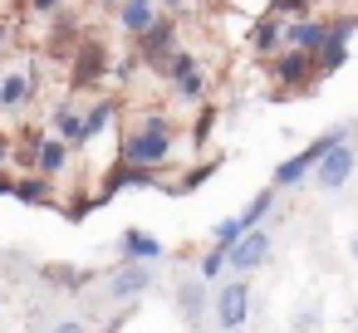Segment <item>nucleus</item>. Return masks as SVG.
Segmentation results:
<instances>
[{"label":"nucleus","mask_w":358,"mask_h":333,"mask_svg":"<svg viewBox=\"0 0 358 333\" xmlns=\"http://www.w3.org/2000/svg\"><path fill=\"white\" fill-rule=\"evenodd\" d=\"M177 138H162V133H143V128H128L123 133V142H118V162H128V167H152V172H162L177 152Z\"/></svg>","instance_id":"f257e3e1"},{"label":"nucleus","mask_w":358,"mask_h":333,"mask_svg":"<svg viewBox=\"0 0 358 333\" xmlns=\"http://www.w3.org/2000/svg\"><path fill=\"white\" fill-rule=\"evenodd\" d=\"M103 79H108V54H103V45H99V40H84V45L74 50V64H69V89L84 94V89H99Z\"/></svg>","instance_id":"f03ea898"},{"label":"nucleus","mask_w":358,"mask_h":333,"mask_svg":"<svg viewBox=\"0 0 358 333\" xmlns=\"http://www.w3.org/2000/svg\"><path fill=\"white\" fill-rule=\"evenodd\" d=\"M270 79H275V89L280 94H294V89H309V79H314V54H304V50H280L275 59H270Z\"/></svg>","instance_id":"7ed1b4c3"},{"label":"nucleus","mask_w":358,"mask_h":333,"mask_svg":"<svg viewBox=\"0 0 358 333\" xmlns=\"http://www.w3.org/2000/svg\"><path fill=\"white\" fill-rule=\"evenodd\" d=\"M353 167H358V147H353V142H338L334 152H324V157L314 162V186H319V191H343L348 177H353Z\"/></svg>","instance_id":"20e7f679"},{"label":"nucleus","mask_w":358,"mask_h":333,"mask_svg":"<svg viewBox=\"0 0 358 333\" xmlns=\"http://www.w3.org/2000/svg\"><path fill=\"white\" fill-rule=\"evenodd\" d=\"M211 309H216V323H221L226 333L245 328V318H250V279H231V284H221L216 299H211Z\"/></svg>","instance_id":"39448f33"},{"label":"nucleus","mask_w":358,"mask_h":333,"mask_svg":"<svg viewBox=\"0 0 358 333\" xmlns=\"http://www.w3.org/2000/svg\"><path fill=\"white\" fill-rule=\"evenodd\" d=\"M138 54H143L152 69H162V64L177 54V25H172V15H157V20L138 35Z\"/></svg>","instance_id":"423d86ee"},{"label":"nucleus","mask_w":358,"mask_h":333,"mask_svg":"<svg viewBox=\"0 0 358 333\" xmlns=\"http://www.w3.org/2000/svg\"><path fill=\"white\" fill-rule=\"evenodd\" d=\"M265 260H270V230H260V225L245 230V235L226 250V269H241V279H245L250 269H260Z\"/></svg>","instance_id":"0eeeda50"},{"label":"nucleus","mask_w":358,"mask_h":333,"mask_svg":"<svg viewBox=\"0 0 358 333\" xmlns=\"http://www.w3.org/2000/svg\"><path fill=\"white\" fill-rule=\"evenodd\" d=\"M162 79H172V89H177L187 103L206 98V74H201V69H196V59H192V54H182V50L162 64Z\"/></svg>","instance_id":"6e6552de"},{"label":"nucleus","mask_w":358,"mask_h":333,"mask_svg":"<svg viewBox=\"0 0 358 333\" xmlns=\"http://www.w3.org/2000/svg\"><path fill=\"white\" fill-rule=\"evenodd\" d=\"M103 191H108V196H118V191H162V172L118 162V167H113V172L103 177Z\"/></svg>","instance_id":"1a4fd4ad"},{"label":"nucleus","mask_w":358,"mask_h":333,"mask_svg":"<svg viewBox=\"0 0 358 333\" xmlns=\"http://www.w3.org/2000/svg\"><path fill=\"white\" fill-rule=\"evenodd\" d=\"M118 250H123V260H128V265H157V260H162V240H157V235H148L143 225H123Z\"/></svg>","instance_id":"9d476101"},{"label":"nucleus","mask_w":358,"mask_h":333,"mask_svg":"<svg viewBox=\"0 0 358 333\" xmlns=\"http://www.w3.org/2000/svg\"><path fill=\"white\" fill-rule=\"evenodd\" d=\"M152 289V265H118L113 274H108V294L113 299H138V294H148Z\"/></svg>","instance_id":"9b49d317"},{"label":"nucleus","mask_w":358,"mask_h":333,"mask_svg":"<svg viewBox=\"0 0 358 333\" xmlns=\"http://www.w3.org/2000/svg\"><path fill=\"white\" fill-rule=\"evenodd\" d=\"M118 118V98H94L89 108H79V133H84V147L94 138H103V128H113Z\"/></svg>","instance_id":"f8f14e48"},{"label":"nucleus","mask_w":358,"mask_h":333,"mask_svg":"<svg viewBox=\"0 0 358 333\" xmlns=\"http://www.w3.org/2000/svg\"><path fill=\"white\" fill-rule=\"evenodd\" d=\"M324 40H329V25H324V20H289V25H285V45H289V50L319 54Z\"/></svg>","instance_id":"ddd939ff"},{"label":"nucleus","mask_w":358,"mask_h":333,"mask_svg":"<svg viewBox=\"0 0 358 333\" xmlns=\"http://www.w3.org/2000/svg\"><path fill=\"white\" fill-rule=\"evenodd\" d=\"M250 50H255L260 59H275V54L285 50V20H275V15L255 20V25H250Z\"/></svg>","instance_id":"4468645a"},{"label":"nucleus","mask_w":358,"mask_h":333,"mask_svg":"<svg viewBox=\"0 0 358 333\" xmlns=\"http://www.w3.org/2000/svg\"><path fill=\"white\" fill-rule=\"evenodd\" d=\"M10 201H20V206H55V182L50 177H15L10 182Z\"/></svg>","instance_id":"2eb2a0df"},{"label":"nucleus","mask_w":358,"mask_h":333,"mask_svg":"<svg viewBox=\"0 0 358 333\" xmlns=\"http://www.w3.org/2000/svg\"><path fill=\"white\" fill-rule=\"evenodd\" d=\"M152 20H157V0H123V6H118V25L128 35H143Z\"/></svg>","instance_id":"dca6fc26"},{"label":"nucleus","mask_w":358,"mask_h":333,"mask_svg":"<svg viewBox=\"0 0 358 333\" xmlns=\"http://www.w3.org/2000/svg\"><path fill=\"white\" fill-rule=\"evenodd\" d=\"M314 162H319V157H314L309 147H304V152H294V157H285V162L275 167V191H280V186H299V182L314 172Z\"/></svg>","instance_id":"f3484780"},{"label":"nucleus","mask_w":358,"mask_h":333,"mask_svg":"<svg viewBox=\"0 0 358 333\" xmlns=\"http://www.w3.org/2000/svg\"><path fill=\"white\" fill-rule=\"evenodd\" d=\"M177 309H182V318H187V323H196V318H201V309H206V284H201L196 274L177 284Z\"/></svg>","instance_id":"a211bd4d"},{"label":"nucleus","mask_w":358,"mask_h":333,"mask_svg":"<svg viewBox=\"0 0 358 333\" xmlns=\"http://www.w3.org/2000/svg\"><path fill=\"white\" fill-rule=\"evenodd\" d=\"M343 64H348V45H343V40H324L319 54H314V79H329V74H338Z\"/></svg>","instance_id":"6ab92c4d"},{"label":"nucleus","mask_w":358,"mask_h":333,"mask_svg":"<svg viewBox=\"0 0 358 333\" xmlns=\"http://www.w3.org/2000/svg\"><path fill=\"white\" fill-rule=\"evenodd\" d=\"M30 89H35L30 74H25V69H10L6 79H0V108H10V113H15V108L30 98Z\"/></svg>","instance_id":"aec40b11"},{"label":"nucleus","mask_w":358,"mask_h":333,"mask_svg":"<svg viewBox=\"0 0 358 333\" xmlns=\"http://www.w3.org/2000/svg\"><path fill=\"white\" fill-rule=\"evenodd\" d=\"M50 118H55V133H59V142H69V147H84V133H79V108H74V103H59Z\"/></svg>","instance_id":"412c9836"},{"label":"nucleus","mask_w":358,"mask_h":333,"mask_svg":"<svg viewBox=\"0 0 358 333\" xmlns=\"http://www.w3.org/2000/svg\"><path fill=\"white\" fill-rule=\"evenodd\" d=\"M216 167H221V162H196V167H192V172H187L182 182H172V186H162V191H167V196H187V191L206 186V182L216 177Z\"/></svg>","instance_id":"4be33fe9"},{"label":"nucleus","mask_w":358,"mask_h":333,"mask_svg":"<svg viewBox=\"0 0 358 333\" xmlns=\"http://www.w3.org/2000/svg\"><path fill=\"white\" fill-rule=\"evenodd\" d=\"M270 206H275V186L255 191V196H250V206H245V211L236 216V221H241V230H255V225H260V221L270 216Z\"/></svg>","instance_id":"5701e85b"},{"label":"nucleus","mask_w":358,"mask_h":333,"mask_svg":"<svg viewBox=\"0 0 358 333\" xmlns=\"http://www.w3.org/2000/svg\"><path fill=\"white\" fill-rule=\"evenodd\" d=\"M45 279L59 284V289H84V284H89V269H74V265H45Z\"/></svg>","instance_id":"b1692460"},{"label":"nucleus","mask_w":358,"mask_h":333,"mask_svg":"<svg viewBox=\"0 0 358 333\" xmlns=\"http://www.w3.org/2000/svg\"><path fill=\"white\" fill-rule=\"evenodd\" d=\"M241 235H245V230H241V221H236V216H221V221L211 225V250H231Z\"/></svg>","instance_id":"393cba45"},{"label":"nucleus","mask_w":358,"mask_h":333,"mask_svg":"<svg viewBox=\"0 0 358 333\" xmlns=\"http://www.w3.org/2000/svg\"><path fill=\"white\" fill-rule=\"evenodd\" d=\"M216 123H221V113H216V108L206 103V108L196 113V123H192V147H206V138L216 133Z\"/></svg>","instance_id":"a878e982"},{"label":"nucleus","mask_w":358,"mask_h":333,"mask_svg":"<svg viewBox=\"0 0 358 333\" xmlns=\"http://www.w3.org/2000/svg\"><path fill=\"white\" fill-rule=\"evenodd\" d=\"M270 15L275 20H309V0H270Z\"/></svg>","instance_id":"bb28decb"},{"label":"nucleus","mask_w":358,"mask_h":333,"mask_svg":"<svg viewBox=\"0 0 358 333\" xmlns=\"http://www.w3.org/2000/svg\"><path fill=\"white\" fill-rule=\"evenodd\" d=\"M138 128H143V133H162V138H177V123H172V113H162V108H148Z\"/></svg>","instance_id":"cd10ccee"},{"label":"nucleus","mask_w":358,"mask_h":333,"mask_svg":"<svg viewBox=\"0 0 358 333\" xmlns=\"http://www.w3.org/2000/svg\"><path fill=\"white\" fill-rule=\"evenodd\" d=\"M221 269H226V250H206V255H201V265H196V279H201V284H211Z\"/></svg>","instance_id":"c85d7f7f"},{"label":"nucleus","mask_w":358,"mask_h":333,"mask_svg":"<svg viewBox=\"0 0 358 333\" xmlns=\"http://www.w3.org/2000/svg\"><path fill=\"white\" fill-rule=\"evenodd\" d=\"M59 6H64V0H30L35 15H59Z\"/></svg>","instance_id":"c756f323"},{"label":"nucleus","mask_w":358,"mask_h":333,"mask_svg":"<svg viewBox=\"0 0 358 333\" xmlns=\"http://www.w3.org/2000/svg\"><path fill=\"white\" fill-rule=\"evenodd\" d=\"M50 333H89V323H79V318H64V323H55Z\"/></svg>","instance_id":"7c9ffc66"},{"label":"nucleus","mask_w":358,"mask_h":333,"mask_svg":"<svg viewBox=\"0 0 358 333\" xmlns=\"http://www.w3.org/2000/svg\"><path fill=\"white\" fill-rule=\"evenodd\" d=\"M6 162H10V142L0 138V172H6Z\"/></svg>","instance_id":"2f4dec72"},{"label":"nucleus","mask_w":358,"mask_h":333,"mask_svg":"<svg viewBox=\"0 0 358 333\" xmlns=\"http://www.w3.org/2000/svg\"><path fill=\"white\" fill-rule=\"evenodd\" d=\"M10 182H15V177H6V172H0V196H10Z\"/></svg>","instance_id":"473e14b6"},{"label":"nucleus","mask_w":358,"mask_h":333,"mask_svg":"<svg viewBox=\"0 0 358 333\" xmlns=\"http://www.w3.org/2000/svg\"><path fill=\"white\" fill-rule=\"evenodd\" d=\"M348 255H353V260H358V230H353V235H348Z\"/></svg>","instance_id":"72a5a7b5"},{"label":"nucleus","mask_w":358,"mask_h":333,"mask_svg":"<svg viewBox=\"0 0 358 333\" xmlns=\"http://www.w3.org/2000/svg\"><path fill=\"white\" fill-rule=\"evenodd\" d=\"M6 40H10V25H6V20H0V50H6Z\"/></svg>","instance_id":"f704fd0d"},{"label":"nucleus","mask_w":358,"mask_h":333,"mask_svg":"<svg viewBox=\"0 0 358 333\" xmlns=\"http://www.w3.org/2000/svg\"><path fill=\"white\" fill-rule=\"evenodd\" d=\"M353 333H358V313H353Z\"/></svg>","instance_id":"c9c22d12"}]
</instances>
